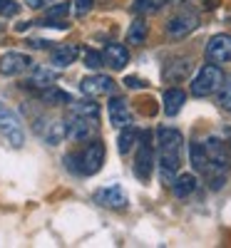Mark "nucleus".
Segmentation results:
<instances>
[{
    "label": "nucleus",
    "instance_id": "obj_16",
    "mask_svg": "<svg viewBox=\"0 0 231 248\" xmlns=\"http://www.w3.org/2000/svg\"><path fill=\"white\" fill-rule=\"evenodd\" d=\"M162 105H164V114L166 117H177L182 112V107L186 105V92L179 87H169L162 97Z\"/></svg>",
    "mask_w": 231,
    "mask_h": 248
},
{
    "label": "nucleus",
    "instance_id": "obj_11",
    "mask_svg": "<svg viewBox=\"0 0 231 248\" xmlns=\"http://www.w3.org/2000/svg\"><path fill=\"white\" fill-rule=\"evenodd\" d=\"M115 79L112 77H107V75H90V77H85L80 82V92L85 94V97H102V94H112L115 92Z\"/></svg>",
    "mask_w": 231,
    "mask_h": 248
},
{
    "label": "nucleus",
    "instance_id": "obj_22",
    "mask_svg": "<svg viewBox=\"0 0 231 248\" xmlns=\"http://www.w3.org/2000/svg\"><path fill=\"white\" fill-rule=\"evenodd\" d=\"M147 35H149V25H147L144 17H137L127 30V45H144Z\"/></svg>",
    "mask_w": 231,
    "mask_h": 248
},
{
    "label": "nucleus",
    "instance_id": "obj_30",
    "mask_svg": "<svg viewBox=\"0 0 231 248\" xmlns=\"http://www.w3.org/2000/svg\"><path fill=\"white\" fill-rule=\"evenodd\" d=\"M75 13H77V17H82V15H87L90 10H92V5H95V0H75Z\"/></svg>",
    "mask_w": 231,
    "mask_h": 248
},
{
    "label": "nucleus",
    "instance_id": "obj_25",
    "mask_svg": "<svg viewBox=\"0 0 231 248\" xmlns=\"http://www.w3.org/2000/svg\"><path fill=\"white\" fill-rule=\"evenodd\" d=\"M67 13H70V5H67V3L50 5L48 13H45V20H43V23H60V20H65V17H67ZM43 23H40V25H43Z\"/></svg>",
    "mask_w": 231,
    "mask_h": 248
},
{
    "label": "nucleus",
    "instance_id": "obj_12",
    "mask_svg": "<svg viewBox=\"0 0 231 248\" xmlns=\"http://www.w3.org/2000/svg\"><path fill=\"white\" fill-rule=\"evenodd\" d=\"M107 112H110V122H112L115 129H124V127H130V124L134 122V114H132L130 105L122 97H112L110 99Z\"/></svg>",
    "mask_w": 231,
    "mask_h": 248
},
{
    "label": "nucleus",
    "instance_id": "obj_6",
    "mask_svg": "<svg viewBox=\"0 0 231 248\" xmlns=\"http://www.w3.org/2000/svg\"><path fill=\"white\" fill-rule=\"evenodd\" d=\"M197 28H199V15L192 13V10H184V13H177L174 17H169V23H166V35H169L172 40H182L186 35H192Z\"/></svg>",
    "mask_w": 231,
    "mask_h": 248
},
{
    "label": "nucleus",
    "instance_id": "obj_15",
    "mask_svg": "<svg viewBox=\"0 0 231 248\" xmlns=\"http://www.w3.org/2000/svg\"><path fill=\"white\" fill-rule=\"evenodd\" d=\"M189 72H192V60L189 57H177V60H172V62L164 65L162 77H164V82H182Z\"/></svg>",
    "mask_w": 231,
    "mask_h": 248
},
{
    "label": "nucleus",
    "instance_id": "obj_2",
    "mask_svg": "<svg viewBox=\"0 0 231 248\" xmlns=\"http://www.w3.org/2000/svg\"><path fill=\"white\" fill-rule=\"evenodd\" d=\"M221 82H224V70L219 65H214V62H209V65H204L197 77L192 79V94L194 97H212L214 92H219L221 87Z\"/></svg>",
    "mask_w": 231,
    "mask_h": 248
},
{
    "label": "nucleus",
    "instance_id": "obj_3",
    "mask_svg": "<svg viewBox=\"0 0 231 248\" xmlns=\"http://www.w3.org/2000/svg\"><path fill=\"white\" fill-rule=\"evenodd\" d=\"M154 144H152V134L149 132H144L139 134L137 139V156H134V176L139 181H149L152 179V171H154Z\"/></svg>",
    "mask_w": 231,
    "mask_h": 248
},
{
    "label": "nucleus",
    "instance_id": "obj_29",
    "mask_svg": "<svg viewBox=\"0 0 231 248\" xmlns=\"http://www.w3.org/2000/svg\"><path fill=\"white\" fill-rule=\"evenodd\" d=\"M20 13V5L15 3V0H0V15L3 17H13Z\"/></svg>",
    "mask_w": 231,
    "mask_h": 248
},
{
    "label": "nucleus",
    "instance_id": "obj_14",
    "mask_svg": "<svg viewBox=\"0 0 231 248\" xmlns=\"http://www.w3.org/2000/svg\"><path fill=\"white\" fill-rule=\"evenodd\" d=\"M77 57H80V45L65 43V45H57V47L50 52V65L57 67V70H62V67H70Z\"/></svg>",
    "mask_w": 231,
    "mask_h": 248
},
{
    "label": "nucleus",
    "instance_id": "obj_13",
    "mask_svg": "<svg viewBox=\"0 0 231 248\" xmlns=\"http://www.w3.org/2000/svg\"><path fill=\"white\" fill-rule=\"evenodd\" d=\"M102 60H104V65L112 67V70H124L130 65V50H127V45L110 43L102 50Z\"/></svg>",
    "mask_w": 231,
    "mask_h": 248
},
{
    "label": "nucleus",
    "instance_id": "obj_33",
    "mask_svg": "<svg viewBox=\"0 0 231 248\" xmlns=\"http://www.w3.org/2000/svg\"><path fill=\"white\" fill-rule=\"evenodd\" d=\"M28 45H30V47H35V50H45V47H50L48 40H30Z\"/></svg>",
    "mask_w": 231,
    "mask_h": 248
},
{
    "label": "nucleus",
    "instance_id": "obj_5",
    "mask_svg": "<svg viewBox=\"0 0 231 248\" xmlns=\"http://www.w3.org/2000/svg\"><path fill=\"white\" fill-rule=\"evenodd\" d=\"M104 156H107L104 144L99 139H90L87 147L77 154V159H80V174H85V176L97 174L102 169V164H104Z\"/></svg>",
    "mask_w": 231,
    "mask_h": 248
},
{
    "label": "nucleus",
    "instance_id": "obj_21",
    "mask_svg": "<svg viewBox=\"0 0 231 248\" xmlns=\"http://www.w3.org/2000/svg\"><path fill=\"white\" fill-rule=\"evenodd\" d=\"M40 102L50 105V107H57V105H72V97L65 90H60L57 85H52L48 90H40Z\"/></svg>",
    "mask_w": 231,
    "mask_h": 248
},
{
    "label": "nucleus",
    "instance_id": "obj_4",
    "mask_svg": "<svg viewBox=\"0 0 231 248\" xmlns=\"http://www.w3.org/2000/svg\"><path fill=\"white\" fill-rule=\"evenodd\" d=\"M0 137H3L13 149H20L25 144V132H23V124H20V117L5 105V102H0Z\"/></svg>",
    "mask_w": 231,
    "mask_h": 248
},
{
    "label": "nucleus",
    "instance_id": "obj_32",
    "mask_svg": "<svg viewBox=\"0 0 231 248\" xmlns=\"http://www.w3.org/2000/svg\"><path fill=\"white\" fill-rule=\"evenodd\" d=\"M28 3V8H33V10H40V8H48V5H52L55 0H25Z\"/></svg>",
    "mask_w": 231,
    "mask_h": 248
},
{
    "label": "nucleus",
    "instance_id": "obj_1",
    "mask_svg": "<svg viewBox=\"0 0 231 248\" xmlns=\"http://www.w3.org/2000/svg\"><path fill=\"white\" fill-rule=\"evenodd\" d=\"M182 147L184 137L174 127H159L157 129V164H159V176L164 184L174 181L182 167Z\"/></svg>",
    "mask_w": 231,
    "mask_h": 248
},
{
    "label": "nucleus",
    "instance_id": "obj_24",
    "mask_svg": "<svg viewBox=\"0 0 231 248\" xmlns=\"http://www.w3.org/2000/svg\"><path fill=\"white\" fill-rule=\"evenodd\" d=\"M43 137H45V141L50 144V147L60 144L62 139L67 137V127H65V122H52L50 127H48V132H43Z\"/></svg>",
    "mask_w": 231,
    "mask_h": 248
},
{
    "label": "nucleus",
    "instance_id": "obj_27",
    "mask_svg": "<svg viewBox=\"0 0 231 248\" xmlns=\"http://www.w3.org/2000/svg\"><path fill=\"white\" fill-rule=\"evenodd\" d=\"M219 105L231 114V75H229V77H224L221 87H219Z\"/></svg>",
    "mask_w": 231,
    "mask_h": 248
},
{
    "label": "nucleus",
    "instance_id": "obj_7",
    "mask_svg": "<svg viewBox=\"0 0 231 248\" xmlns=\"http://www.w3.org/2000/svg\"><path fill=\"white\" fill-rule=\"evenodd\" d=\"M33 67V60L30 55L25 52H17V50H10L5 55H0V75L3 77H17Z\"/></svg>",
    "mask_w": 231,
    "mask_h": 248
},
{
    "label": "nucleus",
    "instance_id": "obj_19",
    "mask_svg": "<svg viewBox=\"0 0 231 248\" xmlns=\"http://www.w3.org/2000/svg\"><path fill=\"white\" fill-rule=\"evenodd\" d=\"M57 82V77H55V72L52 70H35L28 79H25V87H30V90H48V87H52Z\"/></svg>",
    "mask_w": 231,
    "mask_h": 248
},
{
    "label": "nucleus",
    "instance_id": "obj_31",
    "mask_svg": "<svg viewBox=\"0 0 231 248\" xmlns=\"http://www.w3.org/2000/svg\"><path fill=\"white\" fill-rule=\"evenodd\" d=\"M124 85H127L130 90H142V87H147V82L142 79V77H124Z\"/></svg>",
    "mask_w": 231,
    "mask_h": 248
},
{
    "label": "nucleus",
    "instance_id": "obj_9",
    "mask_svg": "<svg viewBox=\"0 0 231 248\" xmlns=\"http://www.w3.org/2000/svg\"><path fill=\"white\" fill-rule=\"evenodd\" d=\"M95 203L102 209H112V211H122L127 209V194H124L122 186H102L92 194Z\"/></svg>",
    "mask_w": 231,
    "mask_h": 248
},
{
    "label": "nucleus",
    "instance_id": "obj_34",
    "mask_svg": "<svg viewBox=\"0 0 231 248\" xmlns=\"http://www.w3.org/2000/svg\"><path fill=\"white\" fill-rule=\"evenodd\" d=\"M30 25H33V23H20V25H15V30H17V32H25Z\"/></svg>",
    "mask_w": 231,
    "mask_h": 248
},
{
    "label": "nucleus",
    "instance_id": "obj_20",
    "mask_svg": "<svg viewBox=\"0 0 231 248\" xmlns=\"http://www.w3.org/2000/svg\"><path fill=\"white\" fill-rule=\"evenodd\" d=\"M189 159H192V167L199 174L209 171V154L204 149V141H192V144H189Z\"/></svg>",
    "mask_w": 231,
    "mask_h": 248
},
{
    "label": "nucleus",
    "instance_id": "obj_17",
    "mask_svg": "<svg viewBox=\"0 0 231 248\" xmlns=\"http://www.w3.org/2000/svg\"><path fill=\"white\" fill-rule=\"evenodd\" d=\"M70 112H75V114H80V117H85V119L99 124V105H97V99H95V97L72 102V109H70Z\"/></svg>",
    "mask_w": 231,
    "mask_h": 248
},
{
    "label": "nucleus",
    "instance_id": "obj_18",
    "mask_svg": "<svg viewBox=\"0 0 231 248\" xmlns=\"http://www.w3.org/2000/svg\"><path fill=\"white\" fill-rule=\"evenodd\" d=\"M197 189V176L194 174H177L174 181H172V191L177 199H186V196H192Z\"/></svg>",
    "mask_w": 231,
    "mask_h": 248
},
{
    "label": "nucleus",
    "instance_id": "obj_8",
    "mask_svg": "<svg viewBox=\"0 0 231 248\" xmlns=\"http://www.w3.org/2000/svg\"><path fill=\"white\" fill-rule=\"evenodd\" d=\"M204 52H206V60L214 62V65H226V62H231V35L219 32L214 37H209Z\"/></svg>",
    "mask_w": 231,
    "mask_h": 248
},
{
    "label": "nucleus",
    "instance_id": "obj_23",
    "mask_svg": "<svg viewBox=\"0 0 231 248\" xmlns=\"http://www.w3.org/2000/svg\"><path fill=\"white\" fill-rule=\"evenodd\" d=\"M137 139H139V132L132 127H124L122 132H119V137H117V149H119V154H130L132 149H134V144H137Z\"/></svg>",
    "mask_w": 231,
    "mask_h": 248
},
{
    "label": "nucleus",
    "instance_id": "obj_10",
    "mask_svg": "<svg viewBox=\"0 0 231 248\" xmlns=\"http://www.w3.org/2000/svg\"><path fill=\"white\" fill-rule=\"evenodd\" d=\"M65 127H67V137L75 139V141H90L97 134V124L85 119V117H80V114H75V112H70L65 117Z\"/></svg>",
    "mask_w": 231,
    "mask_h": 248
},
{
    "label": "nucleus",
    "instance_id": "obj_26",
    "mask_svg": "<svg viewBox=\"0 0 231 248\" xmlns=\"http://www.w3.org/2000/svg\"><path fill=\"white\" fill-rule=\"evenodd\" d=\"M164 0H134L132 3V13L137 15H147V13H157L162 8Z\"/></svg>",
    "mask_w": 231,
    "mask_h": 248
},
{
    "label": "nucleus",
    "instance_id": "obj_28",
    "mask_svg": "<svg viewBox=\"0 0 231 248\" xmlns=\"http://www.w3.org/2000/svg\"><path fill=\"white\" fill-rule=\"evenodd\" d=\"M85 65H87L90 70H99V67L104 65V60H102V52L87 50V55H85Z\"/></svg>",
    "mask_w": 231,
    "mask_h": 248
}]
</instances>
